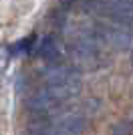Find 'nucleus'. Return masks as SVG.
Returning a JSON list of instances; mask_svg holds the SVG:
<instances>
[{
    "label": "nucleus",
    "mask_w": 133,
    "mask_h": 135,
    "mask_svg": "<svg viewBox=\"0 0 133 135\" xmlns=\"http://www.w3.org/2000/svg\"><path fill=\"white\" fill-rule=\"evenodd\" d=\"M61 103H63L61 99H59L50 89H46L42 85L40 89L32 91V93L28 95L26 107L32 113H36V115H50V113H55L56 109L61 107Z\"/></svg>",
    "instance_id": "obj_3"
},
{
    "label": "nucleus",
    "mask_w": 133,
    "mask_h": 135,
    "mask_svg": "<svg viewBox=\"0 0 133 135\" xmlns=\"http://www.w3.org/2000/svg\"><path fill=\"white\" fill-rule=\"evenodd\" d=\"M49 123L53 131L59 135H81L89 127L87 115L81 113L79 109H66V111L56 109L55 113H50Z\"/></svg>",
    "instance_id": "obj_2"
},
{
    "label": "nucleus",
    "mask_w": 133,
    "mask_h": 135,
    "mask_svg": "<svg viewBox=\"0 0 133 135\" xmlns=\"http://www.w3.org/2000/svg\"><path fill=\"white\" fill-rule=\"evenodd\" d=\"M39 55H40V59H44L49 65L63 62V59H65V51L61 49V45H59L56 38H53V36H46V38L40 42Z\"/></svg>",
    "instance_id": "obj_4"
},
{
    "label": "nucleus",
    "mask_w": 133,
    "mask_h": 135,
    "mask_svg": "<svg viewBox=\"0 0 133 135\" xmlns=\"http://www.w3.org/2000/svg\"><path fill=\"white\" fill-rule=\"evenodd\" d=\"M131 62H133V52H131Z\"/></svg>",
    "instance_id": "obj_5"
},
{
    "label": "nucleus",
    "mask_w": 133,
    "mask_h": 135,
    "mask_svg": "<svg viewBox=\"0 0 133 135\" xmlns=\"http://www.w3.org/2000/svg\"><path fill=\"white\" fill-rule=\"evenodd\" d=\"M40 77H42V85L53 91L61 101L71 99L81 91V73L75 71L71 65H63V62L49 65Z\"/></svg>",
    "instance_id": "obj_1"
}]
</instances>
